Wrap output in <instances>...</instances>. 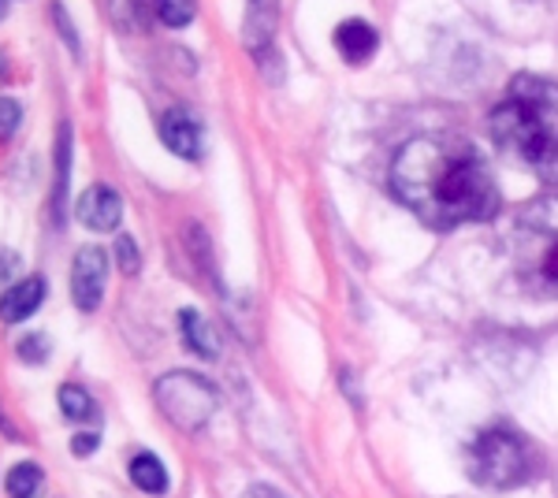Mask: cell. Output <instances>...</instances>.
Wrapping results in <instances>:
<instances>
[{
  "label": "cell",
  "instance_id": "obj_1",
  "mask_svg": "<svg viewBox=\"0 0 558 498\" xmlns=\"http://www.w3.org/2000/svg\"><path fill=\"white\" fill-rule=\"evenodd\" d=\"M391 186L436 231L484 223L502 205L488 160L458 134H421L407 142L391 165Z\"/></svg>",
  "mask_w": 558,
  "mask_h": 498
},
{
  "label": "cell",
  "instance_id": "obj_2",
  "mask_svg": "<svg viewBox=\"0 0 558 498\" xmlns=\"http://www.w3.org/2000/svg\"><path fill=\"white\" fill-rule=\"evenodd\" d=\"M495 146L544 183H558V83L518 75L492 112Z\"/></svg>",
  "mask_w": 558,
  "mask_h": 498
},
{
  "label": "cell",
  "instance_id": "obj_3",
  "mask_svg": "<svg viewBox=\"0 0 558 498\" xmlns=\"http://www.w3.org/2000/svg\"><path fill=\"white\" fill-rule=\"evenodd\" d=\"M518 276L539 297H558V197H536L521 208L518 231Z\"/></svg>",
  "mask_w": 558,
  "mask_h": 498
},
{
  "label": "cell",
  "instance_id": "obj_4",
  "mask_svg": "<svg viewBox=\"0 0 558 498\" xmlns=\"http://www.w3.org/2000/svg\"><path fill=\"white\" fill-rule=\"evenodd\" d=\"M465 465H470V476L481 487L510 491V487H521L536 476L539 454H536L533 442L525 439V432H518L514 424L499 421V424H492V428H484L481 436L470 442Z\"/></svg>",
  "mask_w": 558,
  "mask_h": 498
},
{
  "label": "cell",
  "instance_id": "obj_5",
  "mask_svg": "<svg viewBox=\"0 0 558 498\" xmlns=\"http://www.w3.org/2000/svg\"><path fill=\"white\" fill-rule=\"evenodd\" d=\"M153 394H157L160 413L183 432H197L220 405L216 387L197 373H168L165 379H157Z\"/></svg>",
  "mask_w": 558,
  "mask_h": 498
},
{
  "label": "cell",
  "instance_id": "obj_6",
  "mask_svg": "<svg viewBox=\"0 0 558 498\" xmlns=\"http://www.w3.org/2000/svg\"><path fill=\"white\" fill-rule=\"evenodd\" d=\"M108 283V257L101 246H86L71 260V297L83 313H94L105 297Z\"/></svg>",
  "mask_w": 558,
  "mask_h": 498
},
{
  "label": "cell",
  "instance_id": "obj_7",
  "mask_svg": "<svg viewBox=\"0 0 558 498\" xmlns=\"http://www.w3.org/2000/svg\"><path fill=\"white\" fill-rule=\"evenodd\" d=\"M75 212H78V223L89 231H116L123 220V197L116 194L112 186H89L83 190V197H78Z\"/></svg>",
  "mask_w": 558,
  "mask_h": 498
},
{
  "label": "cell",
  "instance_id": "obj_8",
  "mask_svg": "<svg viewBox=\"0 0 558 498\" xmlns=\"http://www.w3.org/2000/svg\"><path fill=\"white\" fill-rule=\"evenodd\" d=\"M160 142H165L175 157L197 160L202 157V123H197L191 112H183V108H172V112H165V120H160Z\"/></svg>",
  "mask_w": 558,
  "mask_h": 498
},
{
  "label": "cell",
  "instance_id": "obj_9",
  "mask_svg": "<svg viewBox=\"0 0 558 498\" xmlns=\"http://www.w3.org/2000/svg\"><path fill=\"white\" fill-rule=\"evenodd\" d=\"M45 302V279L31 276V279H20L15 287H8L0 294V320L4 324H20L26 316L38 313V305Z\"/></svg>",
  "mask_w": 558,
  "mask_h": 498
},
{
  "label": "cell",
  "instance_id": "obj_10",
  "mask_svg": "<svg viewBox=\"0 0 558 498\" xmlns=\"http://www.w3.org/2000/svg\"><path fill=\"white\" fill-rule=\"evenodd\" d=\"M276 20H279V0H246V23H242V34H246L250 49L260 52L268 41H272Z\"/></svg>",
  "mask_w": 558,
  "mask_h": 498
},
{
  "label": "cell",
  "instance_id": "obj_11",
  "mask_svg": "<svg viewBox=\"0 0 558 498\" xmlns=\"http://www.w3.org/2000/svg\"><path fill=\"white\" fill-rule=\"evenodd\" d=\"M376 45H380V34H376L365 20H347L336 31V49L343 52L350 63H365L376 52Z\"/></svg>",
  "mask_w": 558,
  "mask_h": 498
},
{
  "label": "cell",
  "instance_id": "obj_12",
  "mask_svg": "<svg viewBox=\"0 0 558 498\" xmlns=\"http://www.w3.org/2000/svg\"><path fill=\"white\" fill-rule=\"evenodd\" d=\"M179 324H183V342L186 350L197 353V357L205 361H216V353H220V342H216V331L209 328V320H205L197 309H183L179 313Z\"/></svg>",
  "mask_w": 558,
  "mask_h": 498
},
{
  "label": "cell",
  "instance_id": "obj_13",
  "mask_svg": "<svg viewBox=\"0 0 558 498\" xmlns=\"http://www.w3.org/2000/svg\"><path fill=\"white\" fill-rule=\"evenodd\" d=\"M131 484L146 495H165L168 491V473H165V465H160V458L149 454V450L134 454L131 458Z\"/></svg>",
  "mask_w": 558,
  "mask_h": 498
},
{
  "label": "cell",
  "instance_id": "obj_14",
  "mask_svg": "<svg viewBox=\"0 0 558 498\" xmlns=\"http://www.w3.org/2000/svg\"><path fill=\"white\" fill-rule=\"evenodd\" d=\"M4 491H8V498H34L41 491V469L34 465V461L12 465L4 476Z\"/></svg>",
  "mask_w": 558,
  "mask_h": 498
},
{
  "label": "cell",
  "instance_id": "obj_15",
  "mask_svg": "<svg viewBox=\"0 0 558 498\" xmlns=\"http://www.w3.org/2000/svg\"><path fill=\"white\" fill-rule=\"evenodd\" d=\"M68 168H71V126H60L57 138V197H52V212L57 220L64 216V197H68Z\"/></svg>",
  "mask_w": 558,
  "mask_h": 498
},
{
  "label": "cell",
  "instance_id": "obj_16",
  "mask_svg": "<svg viewBox=\"0 0 558 498\" xmlns=\"http://www.w3.org/2000/svg\"><path fill=\"white\" fill-rule=\"evenodd\" d=\"M60 413L68 416V421H89V416L97 413V405H94V398H89V391H83V387H75V384H64L60 387Z\"/></svg>",
  "mask_w": 558,
  "mask_h": 498
},
{
  "label": "cell",
  "instance_id": "obj_17",
  "mask_svg": "<svg viewBox=\"0 0 558 498\" xmlns=\"http://www.w3.org/2000/svg\"><path fill=\"white\" fill-rule=\"evenodd\" d=\"M153 8H157L160 23L168 26H191L194 15H197V0H153Z\"/></svg>",
  "mask_w": 558,
  "mask_h": 498
},
{
  "label": "cell",
  "instance_id": "obj_18",
  "mask_svg": "<svg viewBox=\"0 0 558 498\" xmlns=\"http://www.w3.org/2000/svg\"><path fill=\"white\" fill-rule=\"evenodd\" d=\"M23 123V108L12 97H0V142H8Z\"/></svg>",
  "mask_w": 558,
  "mask_h": 498
},
{
  "label": "cell",
  "instance_id": "obj_19",
  "mask_svg": "<svg viewBox=\"0 0 558 498\" xmlns=\"http://www.w3.org/2000/svg\"><path fill=\"white\" fill-rule=\"evenodd\" d=\"M45 353H49V339H45L41 331H31V335H23V339H20V357L31 361V365H41Z\"/></svg>",
  "mask_w": 558,
  "mask_h": 498
},
{
  "label": "cell",
  "instance_id": "obj_20",
  "mask_svg": "<svg viewBox=\"0 0 558 498\" xmlns=\"http://www.w3.org/2000/svg\"><path fill=\"white\" fill-rule=\"evenodd\" d=\"M116 257H120V268L128 271H138V250H134V239H128V234H123V239H116Z\"/></svg>",
  "mask_w": 558,
  "mask_h": 498
},
{
  "label": "cell",
  "instance_id": "obj_21",
  "mask_svg": "<svg viewBox=\"0 0 558 498\" xmlns=\"http://www.w3.org/2000/svg\"><path fill=\"white\" fill-rule=\"evenodd\" d=\"M20 265L23 260L15 257V253H8V250H0V283H4V279H12L15 271H20Z\"/></svg>",
  "mask_w": 558,
  "mask_h": 498
},
{
  "label": "cell",
  "instance_id": "obj_22",
  "mask_svg": "<svg viewBox=\"0 0 558 498\" xmlns=\"http://www.w3.org/2000/svg\"><path fill=\"white\" fill-rule=\"evenodd\" d=\"M52 15H57V23H60V31H64V41L71 45V49L78 52V41H75V31H71V23H68V15H64V8H52Z\"/></svg>",
  "mask_w": 558,
  "mask_h": 498
},
{
  "label": "cell",
  "instance_id": "obj_23",
  "mask_svg": "<svg viewBox=\"0 0 558 498\" xmlns=\"http://www.w3.org/2000/svg\"><path fill=\"white\" fill-rule=\"evenodd\" d=\"M97 442H101L97 436H75V439H71V450H75L78 458H86V454H94Z\"/></svg>",
  "mask_w": 558,
  "mask_h": 498
},
{
  "label": "cell",
  "instance_id": "obj_24",
  "mask_svg": "<svg viewBox=\"0 0 558 498\" xmlns=\"http://www.w3.org/2000/svg\"><path fill=\"white\" fill-rule=\"evenodd\" d=\"M242 498H283V495H279L276 487H265V484H257V487H250V491L242 495Z\"/></svg>",
  "mask_w": 558,
  "mask_h": 498
},
{
  "label": "cell",
  "instance_id": "obj_25",
  "mask_svg": "<svg viewBox=\"0 0 558 498\" xmlns=\"http://www.w3.org/2000/svg\"><path fill=\"white\" fill-rule=\"evenodd\" d=\"M0 432H4V436H12V428H8V421H4V413H0Z\"/></svg>",
  "mask_w": 558,
  "mask_h": 498
},
{
  "label": "cell",
  "instance_id": "obj_26",
  "mask_svg": "<svg viewBox=\"0 0 558 498\" xmlns=\"http://www.w3.org/2000/svg\"><path fill=\"white\" fill-rule=\"evenodd\" d=\"M4 12H8V0H0V20H4Z\"/></svg>",
  "mask_w": 558,
  "mask_h": 498
}]
</instances>
